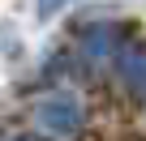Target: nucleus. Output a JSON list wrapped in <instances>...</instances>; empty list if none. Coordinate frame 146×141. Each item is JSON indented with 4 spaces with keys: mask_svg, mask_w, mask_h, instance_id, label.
<instances>
[{
    "mask_svg": "<svg viewBox=\"0 0 146 141\" xmlns=\"http://www.w3.org/2000/svg\"><path fill=\"white\" fill-rule=\"evenodd\" d=\"M60 5H69V0H39V9H43V13H56Z\"/></svg>",
    "mask_w": 146,
    "mask_h": 141,
    "instance_id": "obj_4",
    "label": "nucleus"
},
{
    "mask_svg": "<svg viewBox=\"0 0 146 141\" xmlns=\"http://www.w3.org/2000/svg\"><path fill=\"white\" fill-rule=\"evenodd\" d=\"M0 141H39V137H30V132H5Z\"/></svg>",
    "mask_w": 146,
    "mask_h": 141,
    "instance_id": "obj_5",
    "label": "nucleus"
},
{
    "mask_svg": "<svg viewBox=\"0 0 146 141\" xmlns=\"http://www.w3.org/2000/svg\"><path fill=\"white\" fill-rule=\"evenodd\" d=\"M82 51H86L90 60L112 56V51H116V30H112V26H90V30H82Z\"/></svg>",
    "mask_w": 146,
    "mask_h": 141,
    "instance_id": "obj_3",
    "label": "nucleus"
},
{
    "mask_svg": "<svg viewBox=\"0 0 146 141\" xmlns=\"http://www.w3.org/2000/svg\"><path fill=\"white\" fill-rule=\"evenodd\" d=\"M116 73H120V81H125L133 94H146V47H129V51H120Z\"/></svg>",
    "mask_w": 146,
    "mask_h": 141,
    "instance_id": "obj_2",
    "label": "nucleus"
},
{
    "mask_svg": "<svg viewBox=\"0 0 146 141\" xmlns=\"http://www.w3.org/2000/svg\"><path fill=\"white\" fill-rule=\"evenodd\" d=\"M35 120L52 137H73V132L82 128V103L73 98V94H52V98H43L35 107Z\"/></svg>",
    "mask_w": 146,
    "mask_h": 141,
    "instance_id": "obj_1",
    "label": "nucleus"
}]
</instances>
